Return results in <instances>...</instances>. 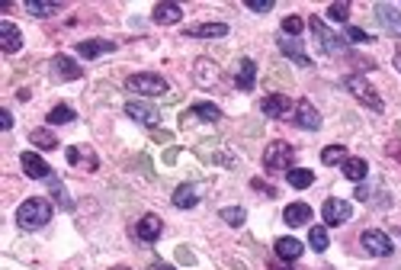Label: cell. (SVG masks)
I'll list each match as a JSON object with an SVG mask.
<instances>
[{
    "instance_id": "484cf974",
    "label": "cell",
    "mask_w": 401,
    "mask_h": 270,
    "mask_svg": "<svg viewBox=\"0 0 401 270\" xmlns=\"http://www.w3.org/2000/svg\"><path fill=\"white\" fill-rule=\"evenodd\" d=\"M170 202H174L177 209H193V206L199 202V193H196V186L193 184H180L174 190V196H170Z\"/></svg>"
},
{
    "instance_id": "f6af8a7d",
    "label": "cell",
    "mask_w": 401,
    "mask_h": 270,
    "mask_svg": "<svg viewBox=\"0 0 401 270\" xmlns=\"http://www.w3.org/2000/svg\"><path fill=\"white\" fill-rule=\"evenodd\" d=\"M388 154H395V158H401V145H388Z\"/></svg>"
},
{
    "instance_id": "b9f144b4",
    "label": "cell",
    "mask_w": 401,
    "mask_h": 270,
    "mask_svg": "<svg viewBox=\"0 0 401 270\" xmlns=\"http://www.w3.org/2000/svg\"><path fill=\"white\" fill-rule=\"evenodd\" d=\"M177 257H180L183 264H193V261H196V257H193V251H186V248H177Z\"/></svg>"
},
{
    "instance_id": "60d3db41",
    "label": "cell",
    "mask_w": 401,
    "mask_h": 270,
    "mask_svg": "<svg viewBox=\"0 0 401 270\" xmlns=\"http://www.w3.org/2000/svg\"><path fill=\"white\" fill-rule=\"evenodd\" d=\"M0 129H3V132H10V129H13V113H10V110L0 113Z\"/></svg>"
},
{
    "instance_id": "d6a6232c",
    "label": "cell",
    "mask_w": 401,
    "mask_h": 270,
    "mask_svg": "<svg viewBox=\"0 0 401 270\" xmlns=\"http://www.w3.org/2000/svg\"><path fill=\"white\" fill-rule=\"evenodd\" d=\"M309 245L315 248L318 254L327 251V245H331V241H327V228H325V225H311V228H309Z\"/></svg>"
},
{
    "instance_id": "9a60e30c",
    "label": "cell",
    "mask_w": 401,
    "mask_h": 270,
    "mask_svg": "<svg viewBox=\"0 0 401 270\" xmlns=\"http://www.w3.org/2000/svg\"><path fill=\"white\" fill-rule=\"evenodd\" d=\"M151 19L158 26H177L180 19H183V7L180 3H170V0H164V3H154V10H151Z\"/></svg>"
},
{
    "instance_id": "c3c4849f",
    "label": "cell",
    "mask_w": 401,
    "mask_h": 270,
    "mask_svg": "<svg viewBox=\"0 0 401 270\" xmlns=\"http://www.w3.org/2000/svg\"><path fill=\"white\" fill-rule=\"evenodd\" d=\"M113 270H129V267H113Z\"/></svg>"
},
{
    "instance_id": "ab89813d",
    "label": "cell",
    "mask_w": 401,
    "mask_h": 270,
    "mask_svg": "<svg viewBox=\"0 0 401 270\" xmlns=\"http://www.w3.org/2000/svg\"><path fill=\"white\" fill-rule=\"evenodd\" d=\"M251 186H254V190H260V193H267V196H276V186L263 184V180H257V177H254V180H251Z\"/></svg>"
},
{
    "instance_id": "8992f818",
    "label": "cell",
    "mask_w": 401,
    "mask_h": 270,
    "mask_svg": "<svg viewBox=\"0 0 401 270\" xmlns=\"http://www.w3.org/2000/svg\"><path fill=\"white\" fill-rule=\"evenodd\" d=\"M359 245H363V251H366L369 257H388V254L395 251L392 238L385 235V232H379V228H366V232L359 235Z\"/></svg>"
},
{
    "instance_id": "d4e9b609",
    "label": "cell",
    "mask_w": 401,
    "mask_h": 270,
    "mask_svg": "<svg viewBox=\"0 0 401 270\" xmlns=\"http://www.w3.org/2000/svg\"><path fill=\"white\" fill-rule=\"evenodd\" d=\"M341 170H343V177H347V180H353V184H363V180H366V174H369V164H366V158H347L341 164Z\"/></svg>"
},
{
    "instance_id": "f1b7e54d",
    "label": "cell",
    "mask_w": 401,
    "mask_h": 270,
    "mask_svg": "<svg viewBox=\"0 0 401 270\" xmlns=\"http://www.w3.org/2000/svg\"><path fill=\"white\" fill-rule=\"evenodd\" d=\"M286 180H289V186H295V190H309V186L315 184V174H311L309 168H293V170H286Z\"/></svg>"
},
{
    "instance_id": "30bf717a",
    "label": "cell",
    "mask_w": 401,
    "mask_h": 270,
    "mask_svg": "<svg viewBox=\"0 0 401 270\" xmlns=\"http://www.w3.org/2000/svg\"><path fill=\"white\" fill-rule=\"evenodd\" d=\"M19 164H23L26 177H33V180H51V177H55V174H51V168L35 152H23V154H19Z\"/></svg>"
},
{
    "instance_id": "836d02e7",
    "label": "cell",
    "mask_w": 401,
    "mask_h": 270,
    "mask_svg": "<svg viewBox=\"0 0 401 270\" xmlns=\"http://www.w3.org/2000/svg\"><path fill=\"white\" fill-rule=\"evenodd\" d=\"M347 158H350V154H347V148H343V145H327L325 152H321V161H325L327 168H334V164H343Z\"/></svg>"
},
{
    "instance_id": "cb8c5ba5",
    "label": "cell",
    "mask_w": 401,
    "mask_h": 270,
    "mask_svg": "<svg viewBox=\"0 0 401 270\" xmlns=\"http://www.w3.org/2000/svg\"><path fill=\"white\" fill-rule=\"evenodd\" d=\"M273 251H276L279 261H299L302 251H305V245H302L299 238H279V241L273 245Z\"/></svg>"
},
{
    "instance_id": "e575fe53",
    "label": "cell",
    "mask_w": 401,
    "mask_h": 270,
    "mask_svg": "<svg viewBox=\"0 0 401 270\" xmlns=\"http://www.w3.org/2000/svg\"><path fill=\"white\" fill-rule=\"evenodd\" d=\"M218 216H222V219H225V225H231V228H241L244 219H247L244 206H225V209L218 212Z\"/></svg>"
},
{
    "instance_id": "9c48e42d",
    "label": "cell",
    "mask_w": 401,
    "mask_h": 270,
    "mask_svg": "<svg viewBox=\"0 0 401 270\" xmlns=\"http://www.w3.org/2000/svg\"><path fill=\"white\" fill-rule=\"evenodd\" d=\"M67 164H71V168L87 170V174H93V170L100 168V158H97V152L87 148V145H74V148H67Z\"/></svg>"
},
{
    "instance_id": "7dc6e473",
    "label": "cell",
    "mask_w": 401,
    "mask_h": 270,
    "mask_svg": "<svg viewBox=\"0 0 401 270\" xmlns=\"http://www.w3.org/2000/svg\"><path fill=\"white\" fill-rule=\"evenodd\" d=\"M395 68H398V74H401V51L395 55Z\"/></svg>"
},
{
    "instance_id": "74e56055",
    "label": "cell",
    "mask_w": 401,
    "mask_h": 270,
    "mask_svg": "<svg viewBox=\"0 0 401 270\" xmlns=\"http://www.w3.org/2000/svg\"><path fill=\"white\" fill-rule=\"evenodd\" d=\"M347 42L363 45V42H373V35H369L366 29H359V26H347Z\"/></svg>"
},
{
    "instance_id": "8fae6325",
    "label": "cell",
    "mask_w": 401,
    "mask_h": 270,
    "mask_svg": "<svg viewBox=\"0 0 401 270\" xmlns=\"http://www.w3.org/2000/svg\"><path fill=\"white\" fill-rule=\"evenodd\" d=\"M260 110H263V116H270V119H286L293 113V100H289L286 93H270V97H263Z\"/></svg>"
},
{
    "instance_id": "8d00e7d4",
    "label": "cell",
    "mask_w": 401,
    "mask_h": 270,
    "mask_svg": "<svg viewBox=\"0 0 401 270\" xmlns=\"http://www.w3.org/2000/svg\"><path fill=\"white\" fill-rule=\"evenodd\" d=\"M327 17L334 19V23H347V17H350V3H347V0L331 3V7H327Z\"/></svg>"
},
{
    "instance_id": "52a82bcc",
    "label": "cell",
    "mask_w": 401,
    "mask_h": 270,
    "mask_svg": "<svg viewBox=\"0 0 401 270\" xmlns=\"http://www.w3.org/2000/svg\"><path fill=\"white\" fill-rule=\"evenodd\" d=\"M321 219H325V225H343V222L353 219V206L347 200H337V196H331V200H325V206H321Z\"/></svg>"
},
{
    "instance_id": "1f68e13d",
    "label": "cell",
    "mask_w": 401,
    "mask_h": 270,
    "mask_svg": "<svg viewBox=\"0 0 401 270\" xmlns=\"http://www.w3.org/2000/svg\"><path fill=\"white\" fill-rule=\"evenodd\" d=\"M49 186H51V196H55V202H58L61 209H65V212H71V209H74V200L67 196L65 184H61L58 177H51V180H49Z\"/></svg>"
},
{
    "instance_id": "4316f807",
    "label": "cell",
    "mask_w": 401,
    "mask_h": 270,
    "mask_svg": "<svg viewBox=\"0 0 401 270\" xmlns=\"http://www.w3.org/2000/svg\"><path fill=\"white\" fill-rule=\"evenodd\" d=\"M186 116L199 119V122H218V119H222V110H218L215 103H193Z\"/></svg>"
},
{
    "instance_id": "f546056e",
    "label": "cell",
    "mask_w": 401,
    "mask_h": 270,
    "mask_svg": "<svg viewBox=\"0 0 401 270\" xmlns=\"http://www.w3.org/2000/svg\"><path fill=\"white\" fill-rule=\"evenodd\" d=\"M23 7H26V13H33V17H51V13L61 10V3H55V0H26Z\"/></svg>"
},
{
    "instance_id": "3957f363",
    "label": "cell",
    "mask_w": 401,
    "mask_h": 270,
    "mask_svg": "<svg viewBox=\"0 0 401 270\" xmlns=\"http://www.w3.org/2000/svg\"><path fill=\"white\" fill-rule=\"evenodd\" d=\"M343 87L357 97L363 106H369V110H376V113H382L385 110V103H382V97L376 93V87L369 84L366 77H359V74H347L343 77Z\"/></svg>"
},
{
    "instance_id": "603a6c76",
    "label": "cell",
    "mask_w": 401,
    "mask_h": 270,
    "mask_svg": "<svg viewBox=\"0 0 401 270\" xmlns=\"http://www.w3.org/2000/svg\"><path fill=\"white\" fill-rule=\"evenodd\" d=\"M116 49V42L113 39H84V42H77V55L81 58H97V55H103V51H113Z\"/></svg>"
},
{
    "instance_id": "44dd1931",
    "label": "cell",
    "mask_w": 401,
    "mask_h": 270,
    "mask_svg": "<svg viewBox=\"0 0 401 270\" xmlns=\"http://www.w3.org/2000/svg\"><path fill=\"white\" fill-rule=\"evenodd\" d=\"M309 219H311V206H309V202H289V206L283 209V222H286V225H293V228L309 225Z\"/></svg>"
},
{
    "instance_id": "ac0fdd59",
    "label": "cell",
    "mask_w": 401,
    "mask_h": 270,
    "mask_svg": "<svg viewBox=\"0 0 401 270\" xmlns=\"http://www.w3.org/2000/svg\"><path fill=\"white\" fill-rule=\"evenodd\" d=\"M254 81H257V61L241 58L238 61V71H234V87L238 90H254Z\"/></svg>"
},
{
    "instance_id": "4dcf8cb0",
    "label": "cell",
    "mask_w": 401,
    "mask_h": 270,
    "mask_svg": "<svg viewBox=\"0 0 401 270\" xmlns=\"http://www.w3.org/2000/svg\"><path fill=\"white\" fill-rule=\"evenodd\" d=\"M45 119H49V126H67V122L74 119V110H71L67 103H58V106H51Z\"/></svg>"
},
{
    "instance_id": "ee69618b",
    "label": "cell",
    "mask_w": 401,
    "mask_h": 270,
    "mask_svg": "<svg viewBox=\"0 0 401 270\" xmlns=\"http://www.w3.org/2000/svg\"><path fill=\"white\" fill-rule=\"evenodd\" d=\"M164 161H167V164H174V161H177V148H170V152L164 154Z\"/></svg>"
},
{
    "instance_id": "277c9868",
    "label": "cell",
    "mask_w": 401,
    "mask_h": 270,
    "mask_svg": "<svg viewBox=\"0 0 401 270\" xmlns=\"http://www.w3.org/2000/svg\"><path fill=\"white\" fill-rule=\"evenodd\" d=\"M126 87L132 93H138V97H164V93L170 90L167 81L161 74H151V71H142V74H132L126 81Z\"/></svg>"
},
{
    "instance_id": "ffe728a7",
    "label": "cell",
    "mask_w": 401,
    "mask_h": 270,
    "mask_svg": "<svg viewBox=\"0 0 401 270\" xmlns=\"http://www.w3.org/2000/svg\"><path fill=\"white\" fill-rule=\"evenodd\" d=\"M376 19L392 35H401V10L398 7H392V3H376Z\"/></svg>"
},
{
    "instance_id": "ba28073f",
    "label": "cell",
    "mask_w": 401,
    "mask_h": 270,
    "mask_svg": "<svg viewBox=\"0 0 401 270\" xmlns=\"http://www.w3.org/2000/svg\"><path fill=\"white\" fill-rule=\"evenodd\" d=\"M126 116H132L135 122L145 126V129H158L161 126V113L154 110V106H148V103H138V100L126 103Z\"/></svg>"
},
{
    "instance_id": "4fadbf2b",
    "label": "cell",
    "mask_w": 401,
    "mask_h": 270,
    "mask_svg": "<svg viewBox=\"0 0 401 270\" xmlns=\"http://www.w3.org/2000/svg\"><path fill=\"white\" fill-rule=\"evenodd\" d=\"M51 74L58 77V81H81V77H84V68L77 65L74 58H67V55H55V58H51Z\"/></svg>"
},
{
    "instance_id": "bcb514c9",
    "label": "cell",
    "mask_w": 401,
    "mask_h": 270,
    "mask_svg": "<svg viewBox=\"0 0 401 270\" xmlns=\"http://www.w3.org/2000/svg\"><path fill=\"white\" fill-rule=\"evenodd\" d=\"M151 270H177V267H170V264H154Z\"/></svg>"
},
{
    "instance_id": "5bb4252c",
    "label": "cell",
    "mask_w": 401,
    "mask_h": 270,
    "mask_svg": "<svg viewBox=\"0 0 401 270\" xmlns=\"http://www.w3.org/2000/svg\"><path fill=\"white\" fill-rule=\"evenodd\" d=\"M193 77H196V84L199 87H215L218 77H222V71H218V65L212 58H196V65H193Z\"/></svg>"
},
{
    "instance_id": "7a4b0ae2",
    "label": "cell",
    "mask_w": 401,
    "mask_h": 270,
    "mask_svg": "<svg viewBox=\"0 0 401 270\" xmlns=\"http://www.w3.org/2000/svg\"><path fill=\"white\" fill-rule=\"evenodd\" d=\"M293 161H295V148L289 142H270L263 148V168H267V174L293 170Z\"/></svg>"
},
{
    "instance_id": "6da1fadb",
    "label": "cell",
    "mask_w": 401,
    "mask_h": 270,
    "mask_svg": "<svg viewBox=\"0 0 401 270\" xmlns=\"http://www.w3.org/2000/svg\"><path fill=\"white\" fill-rule=\"evenodd\" d=\"M49 219H51V202L42 200V196H33V200H26L23 206L17 209V222H19L23 228H29V232L49 225Z\"/></svg>"
},
{
    "instance_id": "7402d4cb",
    "label": "cell",
    "mask_w": 401,
    "mask_h": 270,
    "mask_svg": "<svg viewBox=\"0 0 401 270\" xmlns=\"http://www.w3.org/2000/svg\"><path fill=\"white\" fill-rule=\"evenodd\" d=\"M279 51H283L289 61H295V65H302V68H311V58L305 55V49H302V39H279Z\"/></svg>"
},
{
    "instance_id": "5b68a950",
    "label": "cell",
    "mask_w": 401,
    "mask_h": 270,
    "mask_svg": "<svg viewBox=\"0 0 401 270\" xmlns=\"http://www.w3.org/2000/svg\"><path fill=\"white\" fill-rule=\"evenodd\" d=\"M309 29L315 33V39H318V45H321V51H325V55H347V42H343L341 35L331 33V29H327V26L321 23L318 17L309 19Z\"/></svg>"
},
{
    "instance_id": "d590c367",
    "label": "cell",
    "mask_w": 401,
    "mask_h": 270,
    "mask_svg": "<svg viewBox=\"0 0 401 270\" xmlns=\"http://www.w3.org/2000/svg\"><path fill=\"white\" fill-rule=\"evenodd\" d=\"M302 29H305V19H302V17H286L283 19V33L289 35V39H299Z\"/></svg>"
},
{
    "instance_id": "d6986e66",
    "label": "cell",
    "mask_w": 401,
    "mask_h": 270,
    "mask_svg": "<svg viewBox=\"0 0 401 270\" xmlns=\"http://www.w3.org/2000/svg\"><path fill=\"white\" fill-rule=\"evenodd\" d=\"M0 49L7 51V55H13V51L23 49V33H19V29L10 23V19H3V23H0Z\"/></svg>"
},
{
    "instance_id": "f35d334b",
    "label": "cell",
    "mask_w": 401,
    "mask_h": 270,
    "mask_svg": "<svg viewBox=\"0 0 401 270\" xmlns=\"http://www.w3.org/2000/svg\"><path fill=\"white\" fill-rule=\"evenodd\" d=\"M247 10H254V13H267V10H273V0H247Z\"/></svg>"
},
{
    "instance_id": "7bdbcfd3",
    "label": "cell",
    "mask_w": 401,
    "mask_h": 270,
    "mask_svg": "<svg viewBox=\"0 0 401 270\" xmlns=\"http://www.w3.org/2000/svg\"><path fill=\"white\" fill-rule=\"evenodd\" d=\"M357 200H359V202H366V200H369V190H366L363 184H357Z\"/></svg>"
},
{
    "instance_id": "681fc988",
    "label": "cell",
    "mask_w": 401,
    "mask_h": 270,
    "mask_svg": "<svg viewBox=\"0 0 401 270\" xmlns=\"http://www.w3.org/2000/svg\"><path fill=\"white\" fill-rule=\"evenodd\" d=\"M283 270H289V267H283Z\"/></svg>"
},
{
    "instance_id": "2e32d148",
    "label": "cell",
    "mask_w": 401,
    "mask_h": 270,
    "mask_svg": "<svg viewBox=\"0 0 401 270\" xmlns=\"http://www.w3.org/2000/svg\"><path fill=\"white\" fill-rule=\"evenodd\" d=\"M228 23H196L186 26V39H225Z\"/></svg>"
},
{
    "instance_id": "7c38bea8",
    "label": "cell",
    "mask_w": 401,
    "mask_h": 270,
    "mask_svg": "<svg viewBox=\"0 0 401 270\" xmlns=\"http://www.w3.org/2000/svg\"><path fill=\"white\" fill-rule=\"evenodd\" d=\"M293 122H295L299 129H305V132H315V129H321V113H318L309 100H299V103H295Z\"/></svg>"
},
{
    "instance_id": "83f0119b",
    "label": "cell",
    "mask_w": 401,
    "mask_h": 270,
    "mask_svg": "<svg viewBox=\"0 0 401 270\" xmlns=\"http://www.w3.org/2000/svg\"><path fill=\"white\" fill-rule=\"evenodd\" d=\"M29 142H33L39 152H55V148H58V138H55L49 129H33V132H29Z\"/></svg>"
},
{
    "instance_id": "e0dca14e",
    "label": "cell",
    "mask_w": 401,
    "mask_h": 270,
    "mask_svg": "<svg viewBox=\"0 0 401 270\" xmlns=\"http://www.w3.org/2000/svg\"><path fill=\"white\" fill-rule=\"evenodd\" d=\"M161 232H164V222H161V216H154V212L142 216L138 225H135V235L142 238V241H158Z\"/></svg>"
}]
</instances>
